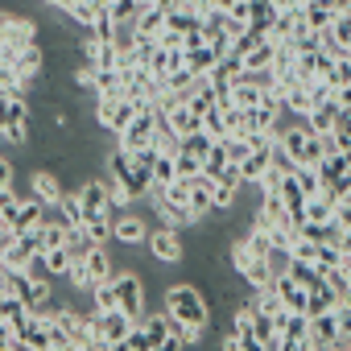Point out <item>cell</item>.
<instances>
[{"mask_svg": "<svg viewBox=\"0 0 351 351\" xmlns=\"http://www.w3.org/2000/svg\"><path fill=\"white\" fill-rule=\"evenodd\" d=\"M108 13H112V21H116V25H132V21H136V13H141V5H136V0H112Z\"/></svg>", "mask_w": 351, "mask_h": 351, "instance_id": "cell-39", "label": "cell"}, {"mask_svg": "<svg viewBox=\"0 0 351 351\" xmlns=\"http://www.w3.org/2000/svg\"><path fill=\"white\" fill-rule=\"evenodd\" d=\"M13 173H17V169H13V161H9V157H0V186H13V182H17Z\"/></svg>", "mask_w": 351, "mask_h": 351, "instance_id": "cell-46", "label": "cell"}, {"mask_svg": "<svg viewBox=\"0 0 351 351\" xmlns=\"http://www.w3.org/2000/svg\"><path fill=\"white\" fill-rule=\"evenodd\" d=\"M273 289H277V298H281L285 310H306V289H302L289 273H281V277L273 281Z\"/></svg>", "mask_w": 351, "mask_h": 351, "instance_id": "cell-23", "label": "cell"}, {"mask_svg": "<svg viewBox=\"0 0 351 351\" xmlns=\"http://www.w3.org/2000/svg\"><path fill=\"white\" fill-rule=\"evenodd\" d=\"M34 244H38V256L50 252V248H58V244H66V223H62V219H58V223H46V219H42V223L34 228Z\"/></svg>", "mask_w": 351, "mask_h": 351, "instance_id": "cell-21", "label": "cell"}, {"mask_svg": "<svg viewBox=\"0 0 351 351\" xmlns=\"http://www.w3.org/2000/svg\"><path fill=\"white\" fill-rule=\"evenodd\" d=\"M141 108L128 99V95H112V99H95V108H91V116H95V124L99 128H108V132H124L128 128V120L136 116Z\"/></svg>", "mask_w": 351, "mask_h": 351, "instance_id": "cell-3", "label": "cell"}, {"mask_svg": "<svg viewBox=\"0 0 351 351\" xmlns=\"http://www.w3.org/2000/svg\"><path fill=\"white\" fill-rule=\"evenodd\" d=\"M145 339H149V351H161V347H169V314H165V306L157 310V314H149L145 322Z\"/></svg>", "mask_w": 351, "mask_h": 351, "instance_id": "cell-18", "label": "cell"}, {"mask_svg": "<svg viewBox=\"0 0 351 351\" xmlns=\"http://www.w3.org/2000/svg\"><path fill=\"white\" fill-rule=\"evenodd\" d=\"M91 326H95V335L104 339V347L112 351V347H124V339H128V330L136 326V318H128L120 306L116 310H91Z\"/></svg>", "mask_w": 351, "mask_h": 351, "instance_id": "cell-5", "label": "cell"}, {"mask_svg": "<svg viewBox=\"0 0 351 351\" xmlns=\"http://www.w3.org/2000/svg\"><path fill=\"white\" fill-rule=\"evenodd\" d=\"M136 5H141V9H145V5H153V0H136Z\"/></svg>", "mask_w": 351, "mask_h": 351, "instance_id": "cell-50", "label": "cell"}, {"mask_svg": "<svg viewBox=\"0 0 351 351\" xmlns=\"http://www.w3.org/2000/svg\"><path fill=\"white\" fill-rule=\"evenodd\" d=\"M161 195H165L169 203H182V207H186V199H191V178H173Z\"/></svg>", "mask_w": 351, "mask_h": 351, "instance_id": "cell-43", "label": "cell"}, {"mask_svg": "<svg viewBox=\"0 0 351 351\" xmlns=\"http://www.w3.org/2000/svg\"><path fill=\"white\" fill-rule=\"evenodd\" d=\"M285 273H289V277H293V281H298L302 289H314V285L322 281V273H318V269H314L310 261H298V256H289V265H285Z\"/></svg>", "mask_w": 351, "mask_h": 351, "instance_id": "cell-29", "label": "cell"}, {"mask_svg": "<svg viewBox=\"0 0 351 351\" xmlns=\"http://www.w3.org/2000/svg\"><path fill=\"white\" fill-rule=\"evenodd\" d=\"M339 269H343V273L351 277V252H339Z\"/></svg>", "mask_w": 351, "mask_h": 351, "instance_id": "cell-48", "label": "cell"}, {"mask_svg": "<svg viewBox=\"0 0 351 351\" xmlns=\"http://www.w3.org/2000/svg\"><path fill=\"white\" fill-rule=\"evenodd\" d=\"M99 9H104V0H71V9H66V17H71L75 25L91 29V25H95V17H99Z\"/></svg>", "mask_w": 351, "mask_h": 351, "instance_id": "cell-28", "label": "cell"}, {"mask_svg": "<svg viewBox=\"0 0 351 351\" xmlns=\"http://www.w3.org/2000/svg\"><path fill=\"white\" fill-rule=\"evenodd\" d=\"M335 306V289L326 285V277L314 285V289H306V314H322V310H330Z\"/></svg>", "mask_w": 351, "mask_h": 351, "instance_id": "cell-30", "label": "cell"}, {"mask_svg": "<svg viewBox=\"0 0 351 351\" xmlns=\"http://www.w3.org/2000/svg\"><path fill=\"white\" fill-rule=\"evenodd\" d=\"M211 145H215V136H211V132H203V128H195V132H186V136H182V153H195L199 161L207 157V149H211Z\"/></svg>", "mask_w": 351, "mask_h": 351, "instance_id": "cell-37", "label": "cell"}, {"mask_svg": "<svg viewBox=\"0 0 351 351\" xmlns=\"http://www.w3.org/2000/svg\"><path fill=\"white\" fill-rule=\"evenodd\" d=\"M330 9H335V13H347V9H351V0H330Z\"/></svg>", "mask_w": 351, "mask_h": 351, "instance_id": "cell-49", "label": "cell"}, {"mask_svg": "<svg viewBox=\"0 0 351 351\" xmlns=\"http://www.w3.org/2000/svg\"><path fill=\"white\" fill-rule=\"evenodd\" d=\"M244 281H248V289H269L273 281H277V273H273V265H269V256H256L244 273H240Z\"/></svg>", "mask_w": 351, "mask_h": 351, "instance_id": "cell-25", "label": "cell"}, {"mask_svg": "<svg viewBox=\"0 0 351 351\" xmlns=\"http://www.w3.org/2000/svg\"><path fill=\"white\" fill-rule=\"evenodd\" d=\"M314 269H318V273H330V269H339V248H335V244H318Z\"/></svg>", "mask_w": 351, "mask_h": 351, "instance_id": "cell-42", "label": "cell"}, {"mask_svg": "<svg viewBox=\"0 0 351 351\" xmlns=\"http://www.w3.org/2000/svg\"><path fill=\"white\" fill-rule=\"evenodd\" d=\"M173 169H178V178H195V173L203 169V161H199L195 153H182V149H178V153H173Z\"/></svg>", "mask_w": 351, "mask_h": 351, "instance_id": "cell-41", "label": "cell"}, {"mask_svg": "<svg viewBox=\"0 0 351 351\" xmlns=\"http://www.w3.org/2000/svg\"><path fill=\"white\" fill-rule=\"evenodd\" d=\"M83 269H87V277H91V285H95V281H108V277H112V256H108V248L91 244L87 256H83Z\"/></svg>", "mask_w": 351, "mask_h": 351, "instance_id": "cell-22", "label": "cell"}, {"mask_svg": "<svg viewBox=\"0 0 351 351\" xmlns=\"http://www.w3.org/2000/svg\"><path fill=\"white\" fill-rule=\"evenodd\" d=\"M302 120H306V128H310V132L326 136V132H335V120H339V104H335V99H326V104H314V108H310Z\"/></svg>", "mask_w": 351, "mask_h": 351, "instance_id": "cell-16", "label": "cell"}, {"mask_svg": "<svg viewBox=\"0 0 351 351\" xmlns=\"http://www.w3.org/2000/svg\"><path fill=\"white\" fill-rule=\"evenodd\" d=\"M161 306L178 322L195 326L199 335H203V326H211V302H207V293L199 285H169L165 298H161Z\"/></svg>", "mask_w": 351, "mask_h": 351, "instance_id": "cell-1", "label": "cell"}, {"mask_svg": "<svg viewBox=\"0 0 351 351\" xmlns=\"http://www.w3.org/2000/svg\"><path fill=\"white\" fill-rule=\"evenodd\" d=\"M46 211H50L46 203H38L34 195H25V199L17 203V211H13V215L5 219V228H9V232H34V228H38V223L46 219Z\"/></svg>", "mask_w": 351, "mask_h": 351, "instance_id": "cell-12", "label": "cell"}, {"mask_svg": "<svg viewBox=\"0 0 351 351\" xmlns=\"http://www.w3.org/2000/svg\"><path fill=\"white\" fill-rule=\"evenodd\" d=\"M339 343V322H335V310H322V314H310V339H306V351H326Z\"/></svg>", "mask_w": 351, "mask_h": 351, "instance_id": "cell-11", "label": "cell"}, {"mask_svg": "<svg viewBox=\"0 0 351 351\" xmlns=\"http://www.w3.org/2000/svg\"><path fill=\"white\" fill-rule=\"evenodd\" d=\"M0 38H5L13 50H21V46L38 42V38H42V29H38V21L21 17L17 9H0Z\"/></svg>", "mask_w": 351, "mask_h": 351, "instance_id": "cell-7", "label": "cell"}, {"mask_svg": "<svg viewBox=\"0 0 351 351\" xmlns=\"http://www.w3.org/2000/svg\"><path fill=\"white\" fill-rule=\"evenodd\" d=\"M347 298H351V277H347Z\"/></svg>", "mask_w": 351, "mask_h": 351, "instance_id": "cell-51", "label": "cell"}, {"mask_svg": "<svg viewBox=\"0 0 351 351\" xmlns=\"http://www.w3.org/2000/svg\"><path fill=\"white\" fill-rule=\"evenodd\" d=\"M75 199H79V207H83V211H112V207H108V191H104V182H99V178H87V182L79 186V195H75Z\"/></svg>", "mask_w": 351, "mask_h": 351, "instance_id": "cell-20", "label": "cell"}, {"mask_svg": "<svg viewBox=\"0 0 351 351\" xmlns=\"http://www.w3.org/2000/svg\"><path fill=\"white\" fill-rule=\"evenodd\" d=\"M145 236H149V228L136 211H116L112 215V240L120 248H136V244H145Z\"/></svg>", "mask_w": 351, "mask_h": 351, "instance_id": "cell-9", "label": "cell"}, {"mask_svg": "<svg viewBox=\"0 0 351 351\" xmlns=\"http://www.w3.org/2000/svg\"><path fill=\"white\" fill-rule=\"evenodd\" d=\"M153 132H157L153 108H141V112L128 120V128H124L116 141H120V149H124V153H132V149H141V145H153Z\"/></svg>", "mask_w": 351, "mask_h": 351, "instance_id": "cell-8", "label": "cell"}, {"mask_svg": "<svg viewBox=\"0 0 351 351\" xmlns=\"http://www.w3.org/2000/svg\"><path fill=\"white\" fill-rule=\"evenodd\" d=\"M269 153H273V145H265V149H252L244 161H240V173H244V186H256V178L269 169Z\"/></svg>", "mask_w": 351, "mask_h": 351, "instance_id": "cell-24", "label": "cell"}, {"mask_svg": "<svg viewBox=\"0 0 351 351\" xmlns=\"http://www.w3.org/2000/svg\"><path fill=\"white\" fill-rule=\"evenodd\" d=\"M95 99H112V95H124L120 87V71H95V87H91Z\"/></svg>", "mask_w": 351, "mask_h": 351, "instance_id": "cell-32", "label": "cell"}, {"mask_svg": "<svg viewBox=\"0 0 351 351\" xmlns=\"http://www.w3.org/2000/svg\"><path fill=\"white\" fill-rule=\"evenodd\" d=\"M50 211H58V219L66 223V232L83 228V207H79V199H75V195H62V199H58V207H50Z\"/></svg>", "mask_w": 351, "mask_h": 351, "instance_id": "cell-33", "label": "cell"}, {"mask_svg": "<svg viewBox=\"0 0 351 351\" xmlns=\"http://www.w3.org/2000/svg\"><path fill=\"white\" fill-rule=\"evenodd\" d=\"M83 62L95 66V71H116V66H120L116 46L104 42V38H95V34H87V42H83Z\"/></svg>", "mask_w": 351, "mask_h": 351, "instance_id": "cell-13", "label": "cell"}, {"mask_svg": "<svg viewBox=\"0 0 351 351\" xmlns=\"http://www.w3.org/2000/svg\"><path fill=\"white\" fill-rule=\"evenodd\" d=\"M165 124L178 132V136H186V132H195V128H199V112H195L186 99H178L173 108H165Z\"/></svg>", "mask_w": 351, "mask_h": 351, "instance_id": "cell-17", "label": "cell"}, {"mask_svg": "<svg viewBox=\"0 0 351 351\" xmlns=\"http://www.w3.org/2000/svg\"><path fill=\"white\" fill-rule=\"evenodd\" d=\"M13 54H17V50H13L5 38H0V66H13Z\"/></svg>", "mask_w": 351, "mask_h": 351, "instance_id": "cell-47", "label": "cell"}, {"mask_svg": "<svg viewBox=\"0 0 351 351\" xmlns=\"http://www.w3.org/2000/svg\"><path fill=\"white\" fill-rule=\"evenodd\" d=\"M265 99V87H256V83H248V79H232V104L236 108H256Z\"/></svg>", "mask_w": 351, "mask_h": 351, "instance_id": "cell-26", "label": "cell"}, {"mask_svg": "<svg viewBox=\"0 0 351 351\" xmlns=\"http://www.w3.org/2000/svg\"><path fill=\"white\" fill-rule=\"evenodd\" d=\"M306 339H310V314L281 310L277 314V351H306Z\"/></svg>", "mask_w": 351, "mask_h": 351, "instance_id": "cell-4", "label": "cell"}, {"mask_svg": "<svg viewBox=\"0 0 351 351\" xmlns=\"http://www.w3.org/2000/svg\"><path fill=\"white\" fill-rule=\"evenodd\" d=\"M42 269H46L50 277H66V269H71V252H66V244L42 252Z\"/></svg>", "mask_w": 351, "mask_h": 351, "instance_id": "cell-35", "label": "cell"}, {"mask_svg": "<svg viewBox=\"0 0 351 351\" xmlns=\"http://www.w3.org/2000/svg\"><path fill=\"white\" fill-rule=\"evenodd\" d=\"M29 195L38 199V203H46V207H58V199L66 195L62 191V178H58V173L54 169H29Z\"/></svg>", "mask_w": 351, "mask_h": 351, "instance_id": "cell-10", "label": "cell"}, {"mask_svg": "<svg viewBox=\"0 0 351 351\" xmlns=\"http://www.w3.org/2000/svg\"><path fill=\"white\" fill-rule=\"evenodd\" d=\"M265 66H273V42H269V38H261V42L244 54V71H265Z\"/></svg>", "mask_w": 351, "mask_h": 351, "instance_id": "cell-34", "label": "cell"}, {"mask_svg": "<svg viewBox=\"0 0 351 351\" xmlns=\"http://www.w3.org/2000/svg\"><path fill=\"white\" fill-rule=\"evenodd\" d=\"M252 330H256V343H261V347L277 351V318H273V314H256V310H252Z\"/></svg>", "mask_w": 351, "mask_h": 351, "instance_id": "cell-31", "label": "cell"}, {"mask_svg": "<svg viewBox=\"0 0 351 351\" xmlns=\"http://www.w3.org/2000/svg\"><path fill=\"white\" fill-rule=\"evenodd\" d=\"M132 34H136L141 42H157V38L165 34V13L153 9V5H145V9L136 13V21H132Z\"/></svg>", "mask_w": 351, "mask_h": 351, "instance_id": "cell-14", "label": "cell"}, {"mask_svg": "<svg viewBox=\"0 0 351 351\" xmlns=\"http://www.w3.org/2000/svg\"><path fill=\"white\" fill-rule=\"evenodd\" d=\"M124 351H149V339H145V326H141V322L128 330V339H124Z\"/></svg>", "mask_w": 351, "mask_h": 351, "instance_id": "cell-44", "label": "cell"}, {"mask_svg": "<svg viewBox=\"0 0 351 351\" xmlns=\"http://www.w3.org/2000/svg\"><path fill=\"white\" fill-rule=\"evenodd\" d=\"M173 178H178V169H173V157L157 153V157H153V186H169Z\"/></svg>", "mask_w": 351, "mask_h": 351, "instance_id": "cell-38", "label": "cell"}, {"mask_svg": "<svg viewBox=\"0 0 351 351\" xmlns=\"http://www.w3.org/2000/svg\"><path fill=\"white\" fill-rule=\"evenodd\" d=\"M104 5H112V0H104Z\"/></svg>", "mask_w": 351, "mask_h": 351, "instance_id": "cell-52", "label": "cell"}, {"mask_svg": "<svg viewBox=\"0 0 351 351\" xmlns=\"http://www.w3.org/2000/svg\"><path fill=\"white\" fill-rule=\"evenodd\" d=\"M277 21V9L269 5V0H248V29L256 34H269V25Z\"/></svg>", "mask_w": 351, "mask_h": 351, "instance_id": "cell-27", "label": "cell"}, {"mask_svg": "<svg viewBox=\"0 0 351 351\" xmlns=\"http://www.w3.org/2000/svg\"><path fill=\"white\" fill-rule=\"evenodd\" d=\"M71 79H75V87H79V91H91V87H95V66H87V62H83Z\"/></svg>", "mask_w": 351, "mask_h": 351, "instance_id": "cell-45", "label": "cell"}, {"mask_svg": "<svg viewBox=\"0 0 351 351\" xmlns=\"http://www.w3.org/2000/svg\"><path fill=\"white\" fill-rule=\"evenodd\" d=\"M302 17H306V25L318 34V29H330L339 13L330 9V0H306V5H302Z\"/></svg>", "mask_w": 351, "mask_h": 351, "instance_id": "cell-19", "label": "cell"}, {"mask_svg": "<svg viewBox=\"0 0 351 351\" xmlns=\"http://www.w3.org/2000/svg\"><path fill=\"white\" fill-rule=\"evenodd\" d=\"M182 50H186V71H191V75H211V66L219 62V54H215L211 42H191V46H182Z\"/></svg>", "mask_w": 351, "mask_h": 351, "instance_id": "cell-15", "label": "cell"}, {"mask_svg": "<svg viewBox=\"0 0 351 351\" xmlns=\"http://www.w3.org/2000/svg\"><path fill=\"white\" fill-rule=\"evenodd\" d=\"M112 285H116V306L141 322V310H145V277L136 269H112Z\"/></svg>", "mask_w": 351, "mask_h": 351, "instance_id": "cell-2", "label": "cell"}, {"mask_svg": "<svg viewBox=\"0 0 351 351\" xmlns=\"http://www.w3.org/2000/svg\"><path fill=\"white\" fill-rule=\"evenodd\" d=\"M145 248H149V256L157 261V265H178L182 256H186V248H182V232L178 228H157V232H149L145 236Z\"/></svg>", "mask_w": 351, "mask_h": 351, "instance_id": "cell-6", "label": "cell"}, {"mask_svg": "<svg viewBox=\"0 0 351 351\" xmlns=\"http://www.w3.org/2000/svg\"><path fill=\"white\" fill-rule=\"evenodd\" d=\"M87 298H91V310H99V314L104 310H116V285H112V277L108 281H95Z\"/></svg>", "mask_w": 351, "mask_h": 351, "instance_id": "cell-36", "label": "cell"}, {"mask_svg": "<svg viewBox=\"0 0 351 351\" xmlns=\"http://www.w3.org/2000/svg\"><path fill=\"white\" fill-rule=\"evenodd\" d=\"M223 165H228V145H223V141H215V145L207 149V157H203V173H211V178H215Z\"/></svg>", "mask_w": 351, "mask_h": 351, "instance_id": "cell-40", "label": "cell"}]
</instances>
